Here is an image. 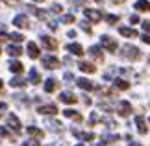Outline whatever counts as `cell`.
<instances>
[{
  "mask_svg": "<svg viewBox=\"0 0 150 146\" xmlns=\"http://www.w3.org/2000/svg\"><path fill=\"white\" fill-rule=\"evenodd\" d=\"M120 54H122V57H126V59H132V61H135V59H139V57H141L139 48H135L134 44H124Z\"/></svg>",
  "mask_w": 150,
  "mask_h": 146,
  "instance_id": "obj_1",
  "label": "cell"
},
{
  "mask_svg": "<svg viewBox=\"0 0 150 146\" xmlns=\"http://www.w3.org/2000/svg\"><path fill=\"white\" fill-rule=\"evenodd\" d=\"M41 63H43L45 68H57V67H59V59L54 57V56H45L41 59Z\"/></svg>",
  "mask_w": 150,
  "mask_h": 146,
  "instance_id": "obj_2",
  "label": "cell"
},
{
  "mask_svg": "<svg viewBox=\"0 0 150 146\" xmlns=\"http://www.w3.org/2000/svg\"><path fill=\"white\" fill-rule=\"evenodd\" d=\"M100 44H102L106 50H109V52H115V50H117V41H115V39H109V37H106V35L100 37Z\"/></svg>",
  "mask_w": 150,
  "mask_h": 146,
  "instance_id": "obj_3",
  "label": "cell"
},
{
  "mask_svg": "<svg viewBox=\"0 0 150 146\" xmlns=\"http://www.w3.org/2000/svg\"><path fill=\"white\" fill-rule=\"evenodd\" d=\"M83 13H85V17H87V19H91L93 22H98V20L102 19V13H100V11H96V9H89V8H85V9H83Z\"/></svg>",
  "mask_w": 150,
  "mask_h": 146,
  "instance_id": "obj_4",
  "label": "cell"
},
{
  "mask_svg": "<svg viewBox=\"0 0 150 146\" xmlns=\"http://www.w3.org/2000/svg\"><path fill=\"white\" fill-rule=\"evenodd\" d=\"M8 124H9V128H11L13 131H21V122H19V118H17L15 113H9V116H8Z\"/></svg>",
  "mask_w": 150,
  "mask_h": 146,
  "instance_id": "obj_5",
  "label": "cell"
},
{
  "mask_svg": "<svg viewBox=\"0 0 150 146\" xmlns=\"http://www.w3.org/2000/svg\"><path fill=\"white\" fill-rule=\"evenodd\" d=\"M41 41H43V46L47 50H56L57 48V43H56V39H52L48 35H41Z\"/></svg>",
  "mask_w": 150,
  "mask_h": 146,
  "instance_id": "obj_6",
  "label": "cell"
},
{
  "mask_svg": "<svg viewBox=\"0 0 150 146\" xmlns=\"http://www.w3.org/2000/svg\"><path fill=\"white\" fill-rule=\"evenodd\" d=\"M39 54H41V52H39V46L33 43V41H30V43H28V56H30L32 59H35V57H39Z\"/></svg>",
  "mask_w": 150,
  "mask_h": 146,
  "instance_id": "obj_7",
  "label": "cell"
},
{
  "mask_svg": "<svg viewBox=\"0 0 150 146\" xmlns=\"http://www.w3.org/2000/svg\"><path fill=\"white\" fill-rule=\"evenodd\" d=\"M37 111H39V113H43V115H56L57 113V107L54 106V104H47V106H41Z\"/></svg>",
  "mask_w": 150,
  "mask_h": 146,
  "instance_id": "obj_8",
  "label": "cell"
},
{
  "mask_svg": "<svg viewBox=\"0 0 150 146\" xmlns=\"http://www.w3.org/2000/svg\"><path fill=\"white\" fill-rule=\"evenodd\" d=\"M76 83H78L80 89H83V91H93L95 89V85L91 83L87 78H80V80H76Z\"/></svg>",
  "mask_w": 150,
  "mask_h": 146,
  "instance_id": "obj_9",
  "label": "cell"
},
{
  "mask_svg": "<svg viewBox=\"0 0 150 146\" xmlns=\"http://www.w3.org/2000/svg\"><path fill=\"white\" fill-rule=\"evenodd\" d=\"M67 50L71 52V54H74V56H83V48H82V44H78V43L67 44Z\"/></svg>",
  "mask_w": 150,
  "mask_h": 146,
  "instance_id": "obj_10",
  "label": "cell"
},
{
  "mask_svg": "<svg viewBox=\"0 0 150 146\" xmlns=\"http://www.w3.org/2000/svg\"><path fill=\"white\" fill-rule=\"evenodd\" d=\"M59 100H61L63 104H76L78 98L74 96L72 92H61V95H59Z\"/></svg>",
  "mask_w": 150,
  "mask_h": 146,
  "instance_id": "obj_11",
  "label": "cell"
},
{
  "mask_svg": "<svg viewBox=\"0 0 150 146\" xmlns=\"http://www.w3.org/2000/svg\"><path fill=\"white\" fill-rule=\"evenodd\" d=\"M13 24L17 28H28L30 24H28V19H26V15H17L15 19H13Z\"/></svg>",
  "mask_w": 150,
  "mask_h": 146,
  "instance_id": "obj_12",
  "label": "cell"
},
{
  "mask_svg": "<svg viewBox=\"0 0 150 146\" xmlns=\"http://www.w3.org/2000/svg\"><path fill=\"white\" fill-rule=\"evenodd\" d=\"M130 113H132V106L128 102H120L119 104V115L120 116H128Z\"/></svg>",
  "mask_w": 150,
  "mask_h": 146,
  "instance_id": "obj_13",
  "label": "cell"
},
{
  "mask_svg": "<svg viewBox=\"0 0 150 146\" xmlns=\"http://www.w3.org/2000/svg\"><path fill=\"white\" fill-rule=\"evenodd\" d=\"M9 71L15 72V74H22V71H24V65H22L21 61H9Z\"/></svg>",
  "mask_w": 150,
  "mask_h": 146,
  "instance_id": "obj_14",
  "label": "cell"
},
{
  "mask_svg": "<svg viewBox=\"0 0 150 146\" xmlns=\"http://www.w3.org/2000/svg\"><path fill=\"white\" fill-rule=\"evenodd\" d=\"M63 115H65V116H69V118H74L76 122H82V120H83V118H82V115H80V113H76L74 109H65V111H63Z\"/></svg>",
  "mask_w": 150,
  "mask_h": 146,
  "instance_id": "obj_15",
  "label": "cell"
},
{
  "mask_svg": "<svg viewBox=\"0 0 150 146\" xmlns=\"http://www.w3.org/2000/svg\"><path fill=\"white\" fill-rule=\"evenodd\" d=\"M135 9L137 11H150V2H148V0H137V2H135Z\"/></svg>",
  "mask_w": 150,
  "mask_h": 146,
  "instance_id": "obj_16",
  "label": "cell"
},
{
  "mask_svg": "<svg viewBox=\"0 0 150 146\" xmlns=\"http://www.w3.org/2000/svg\"><path fill=\"white\" fill-rule=\"evenodd\" d=\"M119 33H120V35H124V37H137V32L132 30V28H126V26L119 28Z\"/></svg>",
  "mask_w": 150,
  "mask_h": 146,
  "instance_id": "obj_17",
  "label": "cell"
},
{
  "mask_svg": "<svg viewBox=\"0 0 150 146\" xmlns=\"http://www.w3.org/2000/svg\"><path fill=\"white\" fill-rule=\"evenodd\" d=\"M135 124H137V130H139V133H141V135H145V133L148 131V130H146V124H145V120H143V116H137V118H135Z\"/></svg>",
  "mask_w": 150,
  "mask_h": 146,
  "instance_id": "obj_18",
  "label": "cell"
},
{
  "mask_svg": "<svg viewBox=\"0 0 150 146\" xmlns=\"http://www.w3.org/2000/svg\"><path fill=\"white\" fill-rule=\"evenodd\" d=\"M89 54H91V57H93V59L102 61V52H100L98 46H91V48H89Z\"/></svg>",
  "mask_w": 150,
  "mask_h": 146,
  "instance_id": "obj_19",
  "label": "cell"
},
{
  "mask_svg": "<svg viewBox=\"0 0 150 146\" xmlns=\"http://www.w3.org/2000/svg\"><path fill=\"white\" fill-rule=\"evenodd\" d=\"M28 133H30L32 137H35V139H43V137H45V133L39 130V128H33V126L28 128Z\"/></svg>",
  "mask_w": 150,
  "mask_h": 146,
  "instance_id": "obj_20",
  "label": "cell"
},
{
  "mask_svg": "<svg viewBox=\"0 0 150 146\" xmlns=\"http://www.w3.org/2000/svg\"><path fill=\"white\" fill-rule=\"evenodd\" d=\"M39 81H41V74H39L35 68H32L30 71V83H33V85H37Z\"/></svg>",
  "mask_w": 150,
  "mask_h": 146,
  "instance_id": "obj_21",
  "label": "cell"
},
{
  "mask_svg": "<svg viewBox=\"0 0 150 146\" xmlns=\"http://www.w3.org/2000/svg\"><path fill=\"white\" fill-rule=\"evenodd\" d=\"M8 54H9V56H13V57H17V56H21V54H22V48H21V46L11 44V46H8Z\"/></svg>",
  "mask_w": 150,
  "mask_h": 146,
  "instance_id": "obj_22",
  "label": "cell"
},
{
  "mask_svg": "<svg viewBox=\"0 0 150 146\" xmlns=\"http://www.w3.org/2000/svg\"><path fill=\"white\" fill-rule=\"evenodd\" d=\"M74 135H76L78 139H83V141H93V139H95L93 133H82V131H78V130H74Z\"/></svg>",
  "mask_w": 150,
  "mask_h": 146,
  "instance_id": "obj_23",
  "label": "cell"
},
{
  "mask_svg": "<svg viewBox=\"0 0 150 146\" xmlns=\"http://www.w3.org/2000/svg\"><path fill=\"white\" fill-rule=\"evenodd\" d=\"M80 71H82V72H87V74H93L95 72V67L93 65H91V63H80Z\"/></svg>",
  "mask_w": 150,
  "mask_h": 146,
  "instance_id": "obj_24",
  "label": "cell"
},
{
  "mask_svg": "<svg viewBox=\"0 0 150 146\" xmlns=\"http://www.w3.org/2000/svg\"><path fill=\"white\" fill-rule=\"evenodd\" d=\"M9 85H11V87H21V89H22V87L26 85V81L22 80V78H19V76H15V78L9 81Z\"/></svg>",
  "mask_w": 150,
  "mask_h": 146,
  "instance_id": "obj_25",
  "label": "cell"
},
{
  "mask_svg": "<svg viewBox=\"0 0 150 146\" xmlns=\"http://www.w3.org/2000/svg\"><path fill=\"white\" fill-rule=\"evenodd\" d=\"M115 87H117V89H120V91H126V89H128V87H130V83H128V81H126V80H115Z\"/></svg>",
  "mask_w": 150,
  "mask_h": 146,
  "instance_id": "obj_26",
  "label": "cell"
},
{
  "mask_svg": "<svg viewBox=\"0 0 150 146\" xmlns=\"http://www.w3.org/2000/svg\"><path fill=\"white\" fill-rule=\"evenodd\" d=\"M56 80L54 78H52V80H47V83H45V91H47V92H52V91H54L56 89Z\"/></svg>",
  "mask_w": 150,
  "mask_h": 146,
  "instance_id": "obj_27",
  "label": "cell"
},
{
  "mask_svg": "<svg viewBox=\"0 0 150 146\" xmlns=\"http://www.w3.org/2000/svg\"><path fill=\"white\" fill-rule=\"evenodd\" d=\"M8 39H11L13 43H22V39H24V35L19 32H15V33H11V35H8Z\"/></svg>",
  "mask_w": 150,
  "mask_h": 146,
  "instance_id": "obj_28",
  "label": "cell"
},
{
  "mask_svg": "<svg viewBox=\"0 0 150 146\" xmlns=\"http://www.w3.org/2000/svg\"><path fill=\"white\" fill-rule=\"evenodd\" d=\"M47 124H48L54 131H61V124H59V122H56V120H52V122H50V120H48Z\"/></svg>",
  "mask_w": 150,
  "mask_h": 146,
  "instance_id": "obj_29",
  "label": "cell"
},
{
  "mask_svg": "<svg viewBox=\"0 0 150 146\" xmlns=\"http://www.w3.org/2000/svg\"><path fill=\"white\" fill-rule=\"evenodd\" d=\"M61 20L65 22V24H72V22H74V17H72V15H63Z\"/></svg>",
  "mask_w": 150,
  "mask_h": 146,
  "instance_id": "obj_30",
  "label": "cell"
},
{
  "mask_svg": "<svg viewBox=\"0 0 150 146\" xmlns=\"http://www.w3.org/2000/svg\"><path fill=\"white\" fill-rule=\"evenodd\" d=\"M106 20L109 22V24H115V22L119 20V17H117V15H108V17H106Z\"/></svg>",
  "mask_w": 150,
  "mask_h": 146,
  "instance_id": "obj_31",
  "label": "cell"
},
{
  "mask_svg": "<svg viewBox=\"0 0 150 146\" xmlns=\"http://www.w3.org/2000/svg\"><path fill=\"white\" fill-rule=\"evenodd\" d=\"M71 6H85V0H69Z\"/></svg>",
  "mask_w": 150,
  "mask_h": 146,
  "instance_id": "obj_32",
  "label": "cell"
},
{
  "mask_svg": "<svg viewBox=\"0 0 150 146\" xmlns=\"http://www.w3.org/2000/svg\"><path fill=\"white\" fill-rule=\"evenodd\" d=\"M4 2L8 4V6H19V4H21V0H4Z\"/></svg>",
  "mask_w": 150,
  "mask_h": 146,
  "instance_id": "obj_33",
  "label": "cell"
},
{
  "mask_svg": "<svg viewBox=\"0 0 150 146\" xmlns=\"http://www.w3.org/2000/svg\"><path fill=\"white\" fill-rule=\"evenodd\" d=\"M52 11H54V13H61V6L59 4H54V6H52Z\"/></svg>",
  "mask_w": 150,
  "mask_h": 146,
  "instance_id": "obj_34",
  "label": "cell"
},
{
  "mask_svg": "<svg viewBox=\"0 0 150 146\" xmlns=\"http://www.w3.org/2000/svg\"><path fill=\"white\" fill-rule=\"evenodd\" d=\"M8 109V106H6V102H0V116L4 115V111Z\"/></svg>",
  "mask_w": 150,
  "mask_h": 146,
  "instance_id": "obj_35",
  "label": "cell"
},
{
  "mask_svg": "<svg viewBox=\"0 0 150 146\" xmlns=\"http://www.w3.org/2000/svg\"><path fill=\"white\" fill-rule=\"evenodd\" d=\"M143 30H145V32H150V20H145V22H143Z\"/></svg>",
  "mask_w": 150,
  "mask_h": 146,
  "instance_id": "obj_36",
  "label": "cell"
},
{
  "mask_svg": "<svg viewBox=\"0 0 150 146\" xmlns=\"http://www.w3.org/2000/svg\"><path fill=\"white\" fill-rule=\"evenodd\" d=\"M96 120H98V116H96L95 113H93V115H91V116H89V124H95V122H96Z\"/></svg>",
  "mask_w": 150,
  "mask_h": 146,
  "instance_id": "obj_37",
  "label": "cell"
},
{
  "mask_svg": "<svg viewBox=\"0 0 150 146\" xmlns=\"http://www.w3.org/2000/svg\"><path fill=\"white\" fill-rule=\"evenodd\" d=\"M82 28H83V32L91 33V28H89V24H85V22H82Z\"/></svg>",
  "mask_w": 150,
  "mask_h": 146,
  "instance_id": "obj_38",
  "label": "cell"
},
{
  "mask_svg": "<svg viewBox=\"0 0 150 146\" xmlns=\"http://www.w3.org/2000/svg\"><path fill=\"white\" fill-rule=\"evenodd\" d=\"M130 20L134 22V24H137V22H139V17H137V15H132V17H130Z\"/></svg>",
  "mask_w": 150,
  "mask_h": 146,
  "instance_id": "obj_39",
  "label": "cell"
},
{
  "mask_svg": "<svg viewBox=\"0 0 150 146\" xmlns=\"http://www.w3.org/2000/svg\"><path fill=\"white\" fill-rule=\"evenodd\" d=\"M143 41H145L146 44H150V35H143Z\"/></svg>",
  "mask_w": 150,
  "mask_h": 146,
  "instance_id": "obj_40",
  "label": "cell"
},
{
  "mask_svg": "<svg viewBox=\"0 0 150 146\" xmlns=\"http://www.w3.org/2000/svg\"><path fill=\"white\" fill-rule=\"evenodd\" d=\"M6 39H8V37H6V35H0V43H4Z\"/></svg>",
  "mask_w": 150,
  "mask_h": 146,
  "instance_id": "obj_41",
  "label": "cell"
},
{
  "mask_svg": "<svg viewBox=\"0 0 150 146\" xmlns=\"http://www.w3.org/2000/svg\"><path fill=\"white\" fill-rule=\"evenodd\" d=\"M30 146H39V142H37V141H33V142H30Z\"/></svg>",
  "mask_w": 150,
  "mask_h": 146,
  "instance_id": "obj_42",
  "label": "cell"
},
{
  "mask_svg": "<svg viewBox=\"0 0 150 146\" xmlns=\"http://www.w3.org/2000/svg\"><path fill=\"white\" fill-rule=\"evenodd\" d=\"M113 2H115V4H122L124 0H113Z\"/></svg>",
  "mask_w": 150,
  "mask_h": 146,
  "instance_id": "obj_43",
  "label": "cell"
},
{
  "mask_svg": "<svg viewBox=\"0 0 150 146\" xmlns=\"http://www.w3.org/2000/svg\"><path fill=\"white\" fill-rule=\"evenodd\" d=\"M0 91H2V80H0Z\"/></svg>",
  "mask_w": 150,
  "mask_h": 146,
  "instance_id": "obj_44",
  "label": "cell"
},
{
  "mask_svg": "<svg viewBox=\"0 0 150 146\" xmlns=\"http://www.w3.org/2000/svg\"><path fill=\"white\" fill-rule=\"evenodd\" d=\"M35 2H45V0H35Z\"/></svg>",
  "mask_w": 150,
  "mask_h": 146,
  "instance_id": "obj_45",
  "label": "cell"
},
{
  "mask_svg": "<svg viewBox=\"0 0 150 146\" xmlns=\"http://www.w3.org/2000/svg\"><path fill=\"white\" fill-rule=\"evenodd\" d=\"M132 146H141V144H132Z\"/></svg>",
  "mask_w": 150,
  "mask_h": 146,
  "instance_id": "obj_46",
  "label": "cell"
},
{
  "mask_svg": "<svg viewBox=\"0 0 150 146\" xmlns=\"http://www.w3.org/2000/svg\"><path fill=\"white\" fill-rule=\"evenodd\" d=\"M76 146H83V144H76Z\"/></svg>",
  "mask_w": 150,
  "mask_h": 146,
  "instance_id": "obj_47",
  "label": "cell"
},
{
  "mask_svg": "<svg viewBox=\"0 0 150 146\" xmlns=\"http://www.w3.org/2000/svg\"><path fill=\"white\" fill-rule=\"evenodd\" d=\"M24 146H26V144H24Z\"/></svg>",
  "mask_w": 150,
  "mask_h": 146,
  "instance_id": "obj_48",
  "label": "cell"
}]
</instances>
